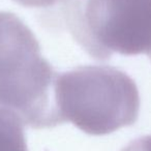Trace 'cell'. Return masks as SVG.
Instances as JSON below:
<instances>
[{
    "instance_id": "6da1fadb",
    "label": "cell",
    "mask_w": 151,
    "mask_h": 151,
    "mask_svg": "<svg viewBox=\"0 0 151 151\" xmlns=\"http://www.w3.org/2000/svg\"><path fill=\"white\" fill-rule=\"evenodd\" d=\"M57 77L29 27L15 14L0 12V108L36 129L63 123Z\"/></svg>"
},
{
    "instance_id": "7a4b0ae2",
    "label": "cell",
    "mask_w": 151,
    "mask_h": 151,
    "mask_svg": "<svg viewBox=\"0 0 151 151\" xmlns=\"http://www.w3.org/2000/svg\"><path fill=\"white\" fill-rule=\"evenodd\" d=\"M55 97L63 121L93 136L134 124L140 112L137 84L109 65H85L57 77Z\"/></svg>"
},
{
    "instance_id": "3957f363",
    "label": "cell",
    "mask_w": 151,
    "mask_h": 151,
    "mask_svg": "<svg viewBox=\"0 0 151 151\" xmlns=\"http://www.w3.org/2000/svg\"><path fill=\"white\" fill-rule=\"evenodd\" d=\"M73 40L95 60L151 50V0H61Z\"/></svg>"
},
{
    "instance_id": "277c9868",
    "label": "cell",
    "mask_w": 151,
    "mask_h": 151,
    "mask_svg": "<svg viewBox=\"0 0 151 151\" xmlns=\"http://www.w3.org/2000/svg\"><path fill=\"white\" fill-rule=\"evenodd\" d=\"M0 151H28L24 123L15 113L0 108Z\"/></svg>"
},
{
    "instance_id": "5b68a950",
    "label": "cell",
    "mask_w": 151,
    "mask_h": 151,
    "mask_svg": "<svg viewBox=\"0 0 151 151\" xmlns=\"http://www.w3.org/2000/svg\"><path fill=\"white\" fill-rule=\"evenodd\" d=\"M121 151H151V136H145L132 141Z\"/></svg>"
},
{
    "instance_id": "8992f818",
    "label": "cell",
    "mask_w": 151,
    "mask_h": 151,
    "mask_svg": "<svg viewBox=\"0 0 151 151\" xmlns=\"http://www.w3.org/2000/svg\"><path fill=\"white\" fill-rule=\"evenodd\" d=\"M14 1L25 7H48L54 5L59 0H14Z\"/></svg>"
},
{
    "instance_id": "52a82bcc",
    "label": "cell",
    "mask_w": 151,
    "mask_h": 151,
    "mask_svg": "<svg viewBox=\"0 0 151 151\" xmlns=\"http://www.w3.org/2000/svg\"><path fill=\"white\" fill-rule=\"evenodd\" d=\"M147 55H148L149 59H150V60H151V50H150V51H149V52H148V54H147Z\"/></svg>"
}]
</instances>
